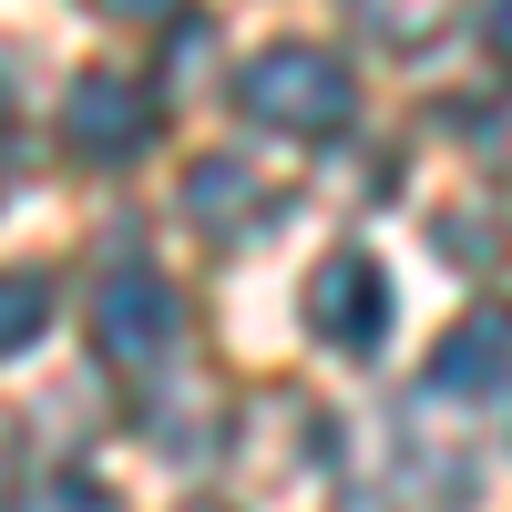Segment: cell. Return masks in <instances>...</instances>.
Instances as JSON below:
<instances>
[{
	"label": "cell",
	"mask_w": 512,
	"mask_h": 512,
	"mask_svg": "<svg viewBox=\"0 0 512 512\" xmlns=\"http://www.w3.org/2000/svg\"><path fill=\"white\" fill-rule=\"evenodd\" d=\"M154 134H164V113L134 72H82L62 93V144L93 164H134V154H154Z\"/></svg>",
	"instance_id": "cell-2"
},
{
	"label": "cell",
	"mask_w": 512,
	"mask_h": 512,
	"mask_svg": "<svg viewBox=\"0 0 512 512\" xmlns=\"http://www.w3.org/2000/svg\"><path fill=\"white\" fill-rule=\"evenodd\" d=\"M308 328L328 349H349V359H369L379 338H390V277H379L369 246H338V256L308 267Z\"/></svg>",
	"instance_id": "cell-4"
},
{
	"label": "cell",
	"mask_w": 512,
	"mask_h": 512,
	"mask_svg": "<svg viewBox=\"0 0 512 512\" xmlns=\"http://www.w3.org/2000/svg\"><path fill=\"white\" fill-rule=\"evenodd\" d=\"M349 21L369 41H390V52H420V41L451 21V0H349Z\"/></svg>",
	"instance_id": "cell-7"
},
{
	"label": "cell",
	"mask_w": 512,
	"mask_h": 512,
	"mask_svg": "<svg viewBox=\"0 0 512 512\" xmlns=\"http://www.w3.org/2000/svg\"><path fill=\"white\" fill-rule=\"evenodd\" d=\"M420 400H461V410L512 400V308H472L461 318L431 349V369H420Z\"/></svg>",
	"instance_id": "cell-5"
},
{
	"label": "cell",
	"mask_w": 512,
	"mask_h": 512,
	"mask_svg": "<svg viewBox=\"0 0 512 512\" xmlns=\"http://www.w3.org/2000/svg\"><path fill=\"white\" fill-rule=\"evenodd\" d=\"M185 216L216 236V246H246V236L277 226V195H267V175H256L246 154H205L195 175H185Z\"/></svg>",
	"instance_id": "cell-6"
},
{
	"label": "cell",
	"mask_w": 512,
	"mask_h": 512,
	"mask_svg": "<svg viewBox=\"0 0 512 512\" xmlns=\"http://www.w3.org/2000/svg\"><path fill=\"white\" fill-rule=\"evenodd\" d=\"M195 512H216V502H195Z\"/></svg>",
	"instance_id": "cell-13"
},
{
	"label": "cell",
	"mask_w": 512,
	"mask_h": 512,
	"mask_svg": "<svg viewBox=\"0 0 512 512\" xmlns=\"http://www.w3.org/2000/svg\"><path fill=\"white\" fill-rule=\"evenodd\" d=\"M41 328H52V287L41 277H0V359H21Z\"/></svg>",
	"instance_id": "cell-8"
},
{
	"label": "cell",
	"mask_w": 512,
	"mask_h": 512,
	"mask_svg": "<svg viewBox=\"0 0 512 512\" xmlns=\"http://www.w3.org/2000/svg\"><path fill=\"white\" fill-rule=\"evenodd\" d=\"M11 482H21V420L0 410V492H11Z\"/></svg>",
	"instance_id": "cell-10"
},
{
	"label": "cell",
	"mask_w": 512,
	"mask_h": 512,
	"mask_svg": "<svg viewBox=\"0 0 512 512\" xmlns=\"http://www.w3.org/2000/svg\"><path fill=\"white\" fill-rule=\"evenodd\" d=\"M21 512H123V502H113L103 482H72V472H62V482H31Z\"/></svg>",
	"instance_id": "cell-9"
},
{
	"label": "cell",
	"mask_w": 512,
	"mask_h": 512,
	"mask_svg": "<svg viewBox=\"0 0 512 512\" xmlns=\"http://www.w3.org/2000/svg\"><path fill=\"white\" fill-rule=\"evenodd\" d=\"M175 338H185V308H175V287H164L154 267H113L93 287V349L113 369H154Z\"/></svg>",
	"instance_id": "cell-3"
},
{
	"label": "cell",
	"mask_w": 512,
	"mask_h": 512,
	"mask_svg": "<svg viewBox=\"0 0 512 512\" xmlns=\"http://www.w3.org/2000/svg\"><path fill=\"white\" fill-rule=\"evenodd\" d=\"M482 31H492V52L512 62V0H492V11H482Z\"/></svg>",
	"instance_id": "cell-12"
},
{
	"label": "cell",
	"mask_w": 512,
	"mask_h": 512,
	"mask_svg": "<svg viewBox=\"0 0 512 512\" xmlns=\"http://www.w3.org/2000/svg\"><path fill=\"white\" fill-rule=\"evenodd\" d=\"M236 103L267 123V134H349L359 82H349V62H338V52H318V41H277V52L246 62Z\"/></svg>",
	"instance_id": "cell-1"
},
{
	"label": "cell",
	"mask_w": 512,
	"mask_h": 512,
	"mask_svg": "<svg viewBox=\"0 0 512 512\" xmlns=\"http://www.w3.org/2000/svg\"><path fill=\"white\" fill-rule=\"evenodd\" d=\"M93 11H103V21H164L175 0H93Z\"/></svg>",
	"instance_id": "cell-11"
}]
</instances>
